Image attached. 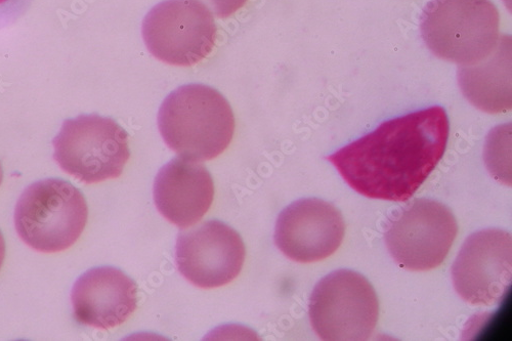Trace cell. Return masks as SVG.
I'll return each mask as SVG.
<instances>
[{
	"label": "cell",
	"instance_id": "cell-1",
	"mask_svg": "<svg viewBox=\"0 0 512 341\" xmlns=\"http://www.w3.org/2000/svg\"><path fill=\"white\" fill-rule=\"evenodd\" d=\"M448 138L447 113L436 106L383 122L327 160L356 192L403 202L433 173Z\"/></svg>",
	"mask_w": 512,
	"mask_h": 341
},
{
	"label": "cell",
	"instance_id": "cell-2",
	"mask_svg": "<svg viewBox=\"0 0 512 341\" xmlns=\"http://www.w3.org/2000/svg\"><path fill=\"white\" fill-rule=\"evenodd\" d=\"M158 126L166 145L180 157L206 161L230 146L235 116L219 91L204 84H187L163 101Z\"/></svg>",
	"mask_w": 512,
	"mask_h": 341
},
{
	"label": "cell",
	"instance_id": "cell-3",
	"mask_svg": "<svg viewBox=\"0 0 512 341\" xmlns=\"http://www.w3.org/2000/svg\"><path fill=\"white\" fill-rule=\"evenodd\" d=\"M499 25L491 0H432L422 13L420 29L437 57L461 66L476 63L497 48Z\"/></svg>",
	"mask_w": 512,
	"mask_h": 341
},
{
	"label": "cell",
	"instance_id": "cell-4",
	"mask_svg": "<svg viewBox=\"0 0 512 341\" xmlns=\"http://www.w3.org/2000/svg\"><path fill=\"white\" fill-rule=\"evenodd\" d=\"M89 218L84 195L63 179H46L30 185L15 210L20 238L45 253L64 251L81 236Z\"/></svg>",
	"mask_w": 512,
	"mask_h": 341
},
{
	"label": "cell",
	"instance_id": "cell-5",
	"mask_svg": "<svg viewBox=\"0 0 512 341\" xmlns=\"http://www.w3.org/2000/svg\"><path fill=\"white\" fill-rule=\"evenodd\" d=\"M53 145L54 158L64 172L85 184L119 178L131 158L123 127L98 114L65 120Z\"/></svg>",
	"mask_w": 512,
	"mask_h": 341
},
{
	"label": "cell",
	"instance_id": "cell-6",
	"mask_svg": "<svg viewBox=\"0 0 512 341\" xmlns=\"http://www.w3.org/2000/svg\"><path fill=\"white\" fill-rule=\"evenodd\" d=\"M378 317L377 294L371 283L357 272H333L312 293L311 324L322 340H367L376 328Z\"/></svg>",
	"mask_w": 512,
	"mask_h": 341
},
{
	"label": "cell",
	"instance_id": "cell-7",
	"mask_svg": "<svg viewBox=\"0 0 512 341\" xmlns=\"http://www.w3.org/2000/svg\"><path fill=\"white\" fill-rule=\"evenodd\" d=\"M218 27L200 0H165L143 22V37L149 52L175 66H193L215 48Z\"/></svg>",
	"mask_w": 512,
	"mask_h": 341
},
{
	"label": "cell",
	"instance_id": "cell-8",
	"mask_svg": "<svg viewBox=\"0 0 512 341\" xmlns=\"http://www.w3.org/2000/svg\"><path fill=\"white\" fill-rule=\"evenodd\" d=\"M458 225L451 210L430 199H416L395 219L386 234L396 263L409 271L441 266L456 239Z\"/></svg>",
	"mask_w": 512,
	"mask_h": 341
},
{
	"label": "cell",
	"instance_id": "cell-9",
	"mask_svg": "<svg viewBox=\"0 0 512 341\" xmlns=\"http://www.w3.org/2000/svg\"><path fill=\"white\" fill-rule=\"evenodd\" d=\"M246 249L229 225L207 221L178 236L176 260L180 273L200 288H218L241 273Z\"/></svg>",
	"mask_w": 512,
	"mask_h": 341
},
{
	"label": "cell",
	"instance_id": "cell-10",
	"mask_svg": "<svg viewBox=\"0 0 512 341\" xmlns=\"http://www.w3.org/2000/svg\"><path fill=\"white\" fill-rule=\"evenodd\" d=\"M512 244L509 233L489 229L469 237L452 267L457 293L472 306L497 304L512 275Z\"/></svg>",
	"mask_w": 512,
	"mask_h": 341
},
{
	"label": "cell",
	"instance_id": "cell-11",
	"mask_svg": "<svg viewBox=\"0 0 512 341\" xmlns=\"http://www.w3.org/2000/svg\"><path fill=\"white\" fill-rule=\"evenodd\" d=\"M345 233L344 218L335 206L308 198L293 202L280 213L275 243L290 260L310 264L331 257Z\"/></svg>",
	"mask_w": 512,
	"mask_h": 341
},
{
	"label": "cell",
	"instance_id": "cell-12",
	"mask_svg": "<svg viewBox=\"0 0 512 341\" xmlns=\"http://www.w3.org/2000/svg\"><path fill=\"white\" fill-rule=\"evenodd\" d=\"M71 301L76 320L98 329L123 324L138 307L135 281L114 267H98L74 284Z\"/></svg>",
	"mask_w": 512,
	"mask_h": 341
},
{
	"label": "cell",
	"instance_id": "cell-13",
	"mask_svg": "<svg viewBox=\"0 0 512 341\" xmlns=\"http://www.w3.org/2000/svg\"><path fill=\"white\" fill-rule=\"evenodd\" d=\"M153 194L157 209L168 222L188 228L206 215L215 197V184L205 166L179 157L159 170Z\"/></svg>",
	"mask_w": 512,
	"mask_h": 341
},
{
	"label": "cell",
	"instance_id": "cell-14",
	"mask_svg": "<svg viewBox=\"0 0 512 341\" xmlns=\"http://www.w3.org/2000/svg\"><path fill=\"white\" fill-rule=\"evenodd\" d=\"M462 93L477 108L491 114L511 109V44L506 37L486 58L458 71Z\"/></svg>",
	"mask_w": 512,
	"mask_h": 341
},
{
	"label": "cell",
	"instance_id": "cell-15",
	"mask_svg": "<svg viewBox=\"0 0 512 341\" xmlns=\"http://www.w3.org/2000/svg\"><path fill=\"white\" fill-rule=\"evenodd\" d=\"M33 4V0H0V29L21 19Z\"/></svg>",
	"mask_w": 512,
	"mask_h": 341
},
{
	"label": "cell",
	"instance_id": "cell-16",
	"mask_svg": "<svg viewBox=\"0 0 512 341\" xmlns=\"http://www.w3.org/2000/svg\"><path fill=\"white\" fill-rule=\"evenodd\" d=\"M202 2L218 18L226 19L242 9L247 0H202Z\"/></svg>",
	"mask_w": 512,
	"mask_h": 341
},
{
	"label": "cell",
	"instance_id": "cell-17",
	"mask_svg": "<svg viewBox=\"0 0 512 341\" xmlns=\"http://www.w3.org/2000/svg\"><path fill=\"white\" fill-rule=\"evenodd\" d=\"M6 258V241L2 232H0V269H2Z\"/></svg>",
	"mask_w": 512,
	"mask_h": 341
},
{
	"label": "cell",
	"instance_id": "cell-18",
	"mask_svg": "<svg viewBox=\"0 0 512 341\" xmlns=\"http://www.w3.org/2000/svg\"><path fill=\"white\" fill-rule=\"evenodd\" d=\"M4 180V168L2 162H0V185H2Z\"/></svg>",
	"mask_w": 512,
	"mask_h": 341
}]
</instances>
